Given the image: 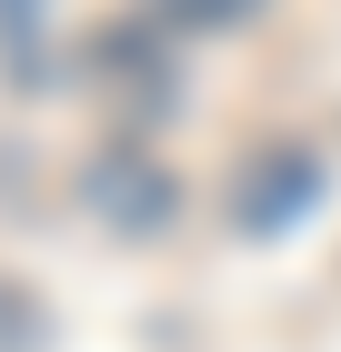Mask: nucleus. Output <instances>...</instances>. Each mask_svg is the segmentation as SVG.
<instances>
[{
	"label": "nucleus",
	"mask_w": 341,
	"mask_h": 352,
	"mask_svg": "<svg viewBox=\"0 0 341 352\" xmlns=\"http://www.w3.org/2000/svg\"><path fill=\"white\" fill-rule=\"evenodd\" d=\"M171 30H231V21H251L261 0H151Z\"/></svg>",
	"instance_id": "nucleus-2"
},
{
	"label": "nucleus",
	"mask_w": 341,
	"mask_h": 352,
	"mask_svg": "<svg viewBox=\"0 0 341 352\" xmlns=\"http://www.w3.org/2000/svg\"><path fill=\"white\" fill-rule=\"evenodd\" d=\"M30 322H40V312H30V302L0 282V342H30Z\"/></svg>",
	"instance_id": "nucleus-3"
},
{
	"label": "nucleus",
	"mask_w": 341,
	"mask_h": 352,
	"mask_svg": "<svg viewBox=\"0 0 341 352\" xmlns=\"http://www.w3.org/2000/svg\"><path fill=\"white\" fill-rule=\"evenodd\" d=\"M311 151H261L251 162V182H241V221L251 232H271V221H291V201H311Z\"/></svg>",
	"instance_id": "nucleus-1"
}]
</instances>
